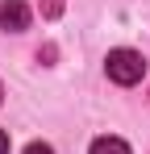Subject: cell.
I'll return each instance as SVG.
<instances>
[{
    "label": "cell",
    "mask_w": 150,
    "mask_h": 154,
    "mask_svg": "<svg viewBox=\"0 0 150 154\" xmlns=\"http://www.w3.org/2000/svg\"><path fill=\"white\" fill-rule=\"evenodd\" d=\"M88 154H129V146H125L121 137H96Z\"/></svg>",
    "instance_id": "cell-3"
},
{
    "label": "cell",
    "mask_w": 150,
    "mask_h": 154,
    "mask_svg": "<svg viewBox=\"0 0 150 154\" xmlns=\"http://www.w3.org/2000/svg\"><path fill=\"white\" fill-rule=\"evenodd\" d=\"M0 29H8V33L29 29V4L25 0H0Z\"/></svg>",
    "instance_id": "cell-2"
},
{
    "label": "cell",
    "mask_w": 150,
    "mask_h": 154,
    "mask_svg": "<svg viewBox=\"0 0 150 154\" xmlns=\"http://www.w3.org/2000/svg\"><path fill=\"white\" fill-rule=\"evenodd\" d=\"M0 154H8V133L0 129Z\"/></svg>",
    "instance_id": "cell-6"
},
{
    "label": "cell",
    "mask_w": 150,
    "mask_h": 154,
    "mask_svg": "<svg viewBox=\"0 0 150 154\" xmlns=\"http://www.w3.org/2000/svg\"><path fill=\"white\" fill-rule=\"evenodd\" d=\"M104 71H108L113 83L133 88L138 79L146 75V58H142L138 50H129V46H117V50H108V58H104Z\"/></svg>",
    "instance_id": "cell-1"
},
{
    "label": "cell",
    "mask_w": 150,
    "mask_h": 154,
    "mask_svg": "<svg viewBox=\"0 0 150 154\" xmlns=\"http://www.w3.org/2000/svg\"><path fill=\"white\" fill-rule=\"evenodd\" d=\"M0 96H4V88H0Z\"/></svg>",
    "instance_id": "cell-7"
},
{
    "label": "cell",
    "mask_w": 150,
    "mask_h": 154,
    "mask_svg": "<svg viewBox=\"0 0 150 154\" xmlns=\"http://www.w3.org/2000/svg\"><path fill=\"white\" fill-rule=\"evenodd\" d=\"M58 8H63V0H46V17H58Z\"/></svg>",
    "instance_id": "cell-5"
},
{
    "label": "cell",
    "mask_w": 150,
    "mask_h": 154,
    "mask_svg": "<svg viewBox=\"0 0 150 154\" xmlns=\"http://www.w3.org/2000/svg\"><path fill=\"white\" fill-rule=\"evenodd\" d=\"M25 154H54V146H46V142H29Z\"/></svg>",
    "instance_id": "cell-4"
}]
</instances>
